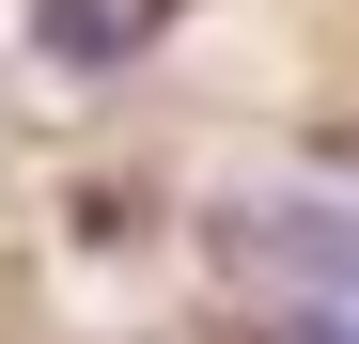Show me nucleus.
I'll return each instance as SVG.
<instances>
[{"label":"nucleus","instance_id":"f257e3e1","mask_svg":"<svg viewBox=\"0 0 359 344\" xmlns=\"http://www.w3.org/2000/svg\"><path fill=\"white\" fill-rule=\"evenodd\" d=\"M156 16H172V0H32V47H63V63H126Z\"/></svg>","mask_w":359,"mask_h":344}]
</instances>
